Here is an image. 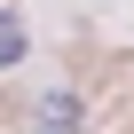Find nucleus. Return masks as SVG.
<instances>
[{"label":"nucleus","mask_w":134,"mask_h":134,"mask_svg":"<svg viewBox=\"0 0 134 134\" xmlns=\"http://www.w3.org/2000/svg\"><path fill=\"white\" fill-rule=\"evenodd\" d=\"M24 55V24H16V8H0V71Z\"/></svg>","instance_id":"1"},{"label":"nucleus","mask_w":134,"mask_h":134,"mask_svg":"<svg viewBox=\"0 0 134 134\" xmlns=\"http://www.w3.org/2000/svg\"><path fill=\"white\" fill-rule=\"evenodd\" d=\"M79 110H71V95H55V103H40V126H71Z\"/></svg>","instance_id":"2"}]
</instances>
